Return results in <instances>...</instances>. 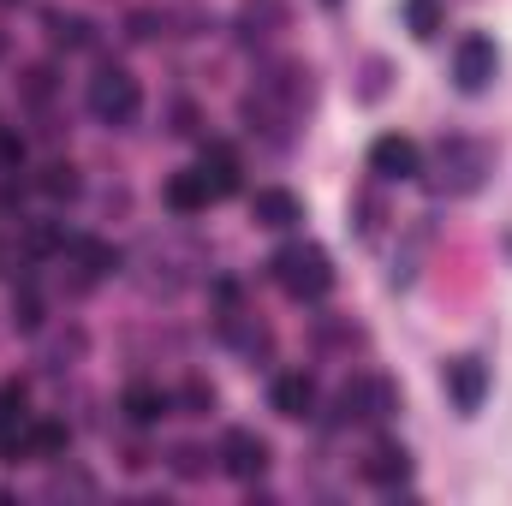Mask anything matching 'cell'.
<instances>
[{
  "label": "cell",
  "mask_w": 512,
  "mask_h": 506,
  "mask_svg": "<svg viewBox=\"0 0 512 506\" xmlns=\"http://www.w3.org/2000/svg\"><path fill=\"white\" fill-rule=\"evenodd\" d=\"M405 24L417 42H435L447 30V12H441V0H405Z\"/></svg>",
  "instance_id": "2e32d148"
},
{
  "label": "cell",
  "mask_w": 512,
  "mask_h": 506,
  "mask_svg": "<svg viewBox=\"0 0 512 506\" xmlns=\"http://www.w3.org/2000/svg\"><path fill=\"white\" fill-rule=\"evenodd\" d=\"M0 161H6V167L24 161V143H18V137H0Z\"/></svg>",
  "instance_id": "603a6c76"
},
{
  "label": "cell",
  "mask_w": 512,
  "mask_h": 506,
  "mask_svg": "<svg viewBox=\"0 0 512 506\" xmlns=\"http://www.w3.org/2000/svg\"><path fill=\"white\" fill-rule=\"evenodd\" d=\"M399 411V393L387 376H352L340 387V423H387Z\"/></svg>",
  "instance_id": "277c9868"
},
{
  "label": "cell",
  "mask_w": 512,
  "mask_h": 506,
  "mask_svg": "<svg viewBox=\"0 0 512 506\" xmlns=\"http://www.w3.org/2000/svg\"><path fill=\"white\" fill-rule=\"evenodd\" d=\"M215 459H221V471H227V477H239V483H256V477L268 471V441H262L256 429H227Z\"/></svg>",
  "instance_id": "8992f818"
},
{
  "label": "cell",
  "mask_w": 512,
  "mask_h": 506,
  "mask_svg": "<svg viewBox=\"0 0 512 506\" xmlns=\"http://www.w3.org/2000/svg\"><path fill=\"white\" fill-rule=\"evenodd\" d=\"M24 453H36V459L66 453V423H24Z\"/></svg>",
  "instance_id": "ac0fdd59"
},
{
  "label": "cell",
  "mask_w": 512,
  "mask_h": 506,
  "mask_svg": "<svg viewBox=\"0 0 512 506\" xmlns=\"http://www.w3.org/2000/svg\"><path fill=\"white\" fill-rule=\"evenodd\" d=\"M441 387H447V399H453L459 411H477L483 393H489V364H483V358H453V364L441 370Z\"/></svg>",
  "instance_id": "ba28073f"
},
{
  "label": "cell",
  "mask_w": 512,
  "mask_h": 506,
  "mask_svg": "<svg viewBox=\"0 0 512 506\" xmlns=\"http://www.w3.org/2000/svg\"><path fill=\"white\" fill-rule=\"evenodd\" d=\"M48 197H78V173L66 167V161H54V167H42V179H36Z\"/></svg>",
  "instance_id": "ffe728a7"
},
{
  "label": "cell",
  "mask_w": 512,
  "mask_h": 506,
  "mask_svg": "<svg viewBox=\"0 0 512 506\" xmlns=\"http://www.w3.org/2000/svg\"><path fill=\"white\" fill-rule=\"evenodd\" d=\"M495 72H501L495 42H489V36H459V48H453V78H459V90H465V96H483V90L495 84Z\"/></svg>",
  "instance_id": "5b68a950"
},
{
  "label": "cell",
  "mask_w": 512,
  "mask_h": 506,
  "mask_svg": "<svg viewBox=\"0 0 512 506\" xmlns=\"http://www.w3.org/2000/svg\"><path fill=\"white\" fill-rule=\"evenodd\" d=\"M268 399H274L280 417H310V405H316V381L304 376V370H280L274 387H268Z\"/></svg>",
  "instance_id": "7c38bea8"
},
{
  "label": "cell",
  "mask_w": 512,
  "mask_h": 506,
  "mask_svg": "<svg viewBox=\"0 0 512 506\" xmlns=\"http://www.w3.org/2000/svg\"><path fill=\"white\" fill-rule=\"evenodd\" d=\"M197 173L209 179V191H215V203L239 191V155H233L227 143H209V149H203V161H197Z\"/></svg>",
  "instance_id": "4fadbf2b"
},
{
  "label": "cell",
  "mask_w": 512,
  "mask_h": 506,
  "mask_svg": "<svg viewBox=\"0 0 512 506\" xmlns=\"http://www.w3.org/2000/svg\"><path fill=\"white\" fill-rule=\"evenodd\" d=\"M120 405H126L131 423H161V417H167V393H161V387H149V381H131Z\"/></svg>",
  "instance_id": "5bb4252c"
},
{
  "label": "cell",
  "mask_w": 512,
  "mask_h": 506,
  "mask_svg": "<svg viewBox=\"0 0 512 506\" xmlns=\"http://www.w3.org/2000/svg\"><path fill=\"white\" fill-rule=\"evenodd\" d=\"M251 215H256V227L286 233V227H298V221H304V203H298L292 191H280V185H262V191L251 197Z\"/></svg>",
  "instance_id": "30bf717a"
},
{
  "label": "cell",
  "mask_w": 512,
  "mask_h": 506,
  "mask_svg": "<svg viewBox=\"0 0 512 506\" xmlns=\"http://www.w3.org/2000/svg\"><path fill=\"white\" fill-rule=\"evenodd\" d=\"M0 6H18V0H0Z\"/></svg>",
  "instance_id": "cb8c5ba5"
},
{
  "label": "cell",
  "mask_w": 512,
  "mask_h": 506,
  "mask_svg": "<svg viewBox=\"0 0 512 506\" xmlns=\"http://www.w3.org/2000/svg\"><path fill=\"white\" fill-rule=\"evenodd\" d=\"M483 179H489V149H483L477 137H447L441 155H435V191L471 197Z\"/></svg>",
  "instance_id": "7a4b0ae2"
},
{
  "label": "cell",
  "mask_w": 512,
  "mask_h": 506,
  "mask_svg": "<svg viewBox=\"0 0 512 506\" xmlns=\"http://www.w3.org/2000/svg\"><path fill=\"white\" fill-rule=\"evenodd\" d=\"M286 24V6L280 0H251L245 12H239V30H245V42H256V36H274Z\"/></svg>",
  "instance_id": "9a60e30c"
},
{
  "label": "cell",
  "mask_w": 512,
  "mask_h": 506,
  "mask_svg": "<svg viewBox=\"0 0 512 506\" xmlns=\"http://www.w3.org/2000/svg\"><path fill=\"white\" fill-rule=\"evenodd\" d=\"M370 173L387 179V185H405V179H417V173H423V155H417V143H411V137L387 131V137L370 143Z\"/></svg>",
  "instance_id": "52a82bcc"
},
{
  "label": "cell",
  "mask_w": 512,
  "mask_h": 506,
  "mask_svg": "<svg viewBox=\"0 0 512 506\" xmlns=\"http://www.w3.org/2000/svg\"><path fill=\"white\" fill-rule=\"evenodd\" d=\"M42 24H48L54 48H90V18H78V12H48Z\"/></svg>",
  "instance_id": "e0dca14e"
},
{
  "label": "cell",
  "mask_w": 512,
  "mask_h": 506,
  "mask_svg": "<svg viewBox=\"0 0 512 506\" xmlns=\"http://www.w3.org/2000/svg\"><path fill=\"white\" fill-rule=\"evenodd\" d=\"M161 197H167V209H173V215H203V209L215 203V191H209V179H203L197 167H185V173H173Z\"/></svg>",
  "instance_id": "8fae6325"
},
{
  "label": "cell",
  "mask_w": 512,
  "mask_h": 506,
  "mask_svg": "<svg viewBox=\"0 0 512 506\" xmlns=\"http://www.w3.org/2000/svg\"><path fill=\"white\" fill-rule=\"evenodd\" d=\"M78 262H84V274H90V280H102V274H114V268H120V251H114V245L84 239V245H78Z\"/></svg>",
  "instance_id": "d6986e66"
},
{
  "label": "cell",
  "mask_w": 512,
  "mask_h": 506,
  "mask_svg": "<svg viewBox=\"0 0 512 506\" xmlns=\"http://www.w3.org/2000/svg\"><path fill=\"white\" fill-rule=\"evenodd\" d=\"M12 322H18V328H36V322H42V298H36V286H24V292L12 298Z\"/></svg>",
  "instance_id": "44dd1931"
},
{
  "label": "cell",
  "mask_w": 512,
  "mask_h": 506,
  "mask_svg": "<svg viewBox=\"0 0 512 506\" xmlns=\"http://www.w3.org/2000/svg\"><path fill=\"white\" fill-rule=\"evenodd\" d=\"M358 471H364V483H376V489H399V483L411 477V453H405L399 441H376Z\"/></svg>",
  "instance_id": "9c48e42d"
},
{
  "label": "cell",
  "mask_w": 512,
  "mask_h": 506,
  "mask_svg": "<svg viewBox=\"0 0 512 506\" xmlns=\"http://www.w3.org/2000/svg\"><path fill=\"white\" fill-rule=\"evenodd\" d=\"M90 114H96L102 126H131V120L143 114V84L131 78L126 66H102V72L90 78Z\"/></svg>",
  "instance_id": "3957f363"
},
{
  "label": "cell",
  "mask_w": 512,
  "mask_h": 506,
  "mask_svg": "<svg viewBox=\"0 0 512 506\" xmlns=\"http://www.w3.org/2000/svg\"><path fill=\"white\" fill-rule=\"evenodd\" d=\"M268 274H274V286H280L286 298H298V304H316V298L334 292V262H328L322 245H310V239L280 245L274 262H268Z\"/></svg>",
  "instance_id": "6da1fadb"
},
{
  "label": "cell",
  "mask_w": 512,
  "mask_h": 506,
  "mask_svg": "<svg viewBox=\"0 0 512 506\" xmlns=\"http://www.w3.org/2000/svg\"><path fill=\"white\" fill-rule=\"evenodd\" d=\"M173 471H179V477H197V471H203V453H197V447H179V453H173Z\"/></svg>",
  "instance_id": "7402d4cb"
}]
</instances>
